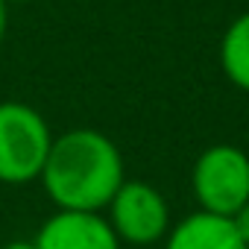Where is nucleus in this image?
I'll use <instances>...</instances> for the list:
<instances>
[{"instance_id":"f257e3e1","label":"nucleus","mask_w":249,"mask_h":249,"mask_svg":"<svg viewBox=\"0 0 249 249\" xmlns=\"http://www.w3.org/2000/svg\"><path fill=\"white\" fill-rule=\"evenodd\" d=\"M41 185L56 208L103 211L123 185V156L117 144L97 129H71L53 138Z\"/></svg>"},{"instance_id":"f03ea898","label":"nucleus","mask_w":249,"mask_h":249,"mask_svg":"<svg viewBox=\"0 0 249 249\" xmlns=\"http://www.w3.org/2000/svg\"><path fill=\"white\" fill-rule=\"evenodd\" d=\"M53 135L38 108L9 100L0 103V182L27 185L44 170Z\"/></svg>"},{"instance_id":"7ed1b4c3","label":"nucleus","mask_w":249,"mask_h":249,"mask_svg":"<svg viewBox=\"0 0 249 249\" xmlns=\"http://www.w3.org/2000/svg\"><path fill=\"white\" fill-rule=\"evenodd\" d=\"M191 185L199 211L231 217L249 202V156L234 144H214L199 153Z\"/></svg>"},{"instance_id":"20e7f679","label":"nucleus","mask_w":249,"mask_h":249,"mask_svg":"<svg viewBox=\"0 0 249 249\" xmlns=\"http://www.w3.org/2000/svg\"><path fill=\"white\" fill-rule=\"evenodd\" d=\"M108 208V226L120 237V243H156L170 231V208L164 196L147 185V182H132L123 179V185L114 191Z\"/></svg>"},{"instance_id":"39448f33","label":"nucleus","mask_w":249,"mask_h":249,"mask_svg":"<svg viewBox=\"0 0 249 249\" xmlns=\"http://www.w3.org/2000/svg\"><path fill=\"white\" fill-rule=\"evenodd\" d=\"M36 249H120V237L100 211L59 208L36 234Z\"/></svg>"},{"instance_id":"423d86ee","label":"nucleus","mask_w":249,"mask_h":249,"mask_svg":"<svg viewBox=\"0 0 249 249\" xmlns=\"http://www.w3.org/2000/svg\"><path fill=\"white\" fill-rule=\"evenodd\" d=\"M164 240V249H249L240 240L231 217L208 211H194L176 226H170Z\"/></svg>"},{"instance_id":"0eeeda50","label":"nucleus","mask_w":249,"mask_h":249,"mask_svg":"<svg viewBox=\"0 0 249 249\" xmlns=\"http://www.w3.org/2000/svg\"><path fill=\"white\" fill-rule=\"evenodd\" d=\"M220 65L226 79L249 94V12L237 15L220 38Z\"/></svg>"},{"instance_id":"6e6552de","label":"nucleus","mask_w":249,"mask_h":249,"mask_svg":"<svg viewBox=\"0 0 249 249\" xmlns=\"http://www.w3.org/2000/svg\"><path fill=\"white\" fill-rule=\"evenodd\" d=\"M231 223H234V229H237V234H240V240L249 246V202L243 205V208H237L234 214H231Z\"/></svg>"},{"instance_id":"1a4fd4ad","label":"nucleus","mask_w":249,"mask_h":249,"mask_svg":"<svg viewBox=\"0 0 249 249\" xmlns=\"http://www.w3.org/2000/svg\"><path fill=\"white\" fill-rule=\"evenodd\" d=\"M6 0H0V41H3V36H6V24H9V12H6Z\"/></svg>"},{"instance_id":"9d476101","label":"nucleus","mask_w":249,"mask_h":249,"mask_svg":"<svg viewBox=\"0 0 249 249\" xmlns=\"http://www.w3.org/2000/svg\"><path fill=\"white\" fill-rule=\"evenodd\" d=\"M0 249H36V243H30V240H12V243L0 246Z\"/></svg>"},{"instance_id":"9b49d317","label":"nucleus","mask_w":249,"mask_h":249,"mask_svg":"<svg viewBox=\"0 0 249 249\" xmlns=\"http://www.w3.org/2000/svg\"><path fill=\"white\" fill-rule=\"evenodd\" d=\"M6 3H24V0H6Z\"/></svg>"}]
</instances>
